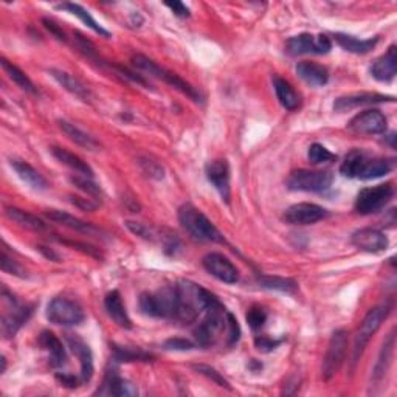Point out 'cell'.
<instances>
[{"label":"cell","mask_w":397,"mask_h":397,"mask_svg":"<svg viewBox=\"0 0 397 397\" xmlns=\"http://www.w3.org/2000/svg\"><path fill=\"white\" fill-rule=\"evenodd\" d=\"M391 311H393V304L390 301H386L383 304L376 306L366 314V316L364 319V321H361L360 329L356 335L354 348H352V359H351L352 368L359 364V360L361 356H364V351L368 346L369 340H371L373 335L381 329L382 323L388 319V315L391 314Z\"/></svg>","instance_id":"obj_4"},{"label":"cell","mask_w":397,"mask_h":397,"mask_svg":"<svg viewBox=\"0 0 397 397\" xmlns=\"http://www.w3.org/2000/svg\"><path fill=\"white\" fill-rule=\"evenodd\" d=\"M222 304H216L207 311V316L199 323L194 331L196 340L200 346H211L219 340L220 335L228 331V316Z\"/></svg>","instance_id":"obj_6"},{"label":"cell","mask_w":397,"mask_h":397,"mask_svg":"<svg viewBox=\"0 0 397 397\" xmlns=\"http://www.w3.org/2000/svg\"><path fill=\"white\" fill-rule=\"evenodd\" d=\"M332 174L328 171L298 170L289 175L287 188L303 192H326L332 185Z\"/></svg>","instance_id":"obj_9"},{"label":"cell","mask_w":397,"mask_h":397,"mask_svg":"<svg viewBox=\"0 0 397 397\" xmlns=\"http://www.w3.org/2000/svg\"><path fill=\"white\" fill-rule=\"evenodd\" d=\"M366 154L361 153V151H351L346 157L345 160H343L341 166H340V172L345 175L348 179H359L361 167H364V163L366 160Z\"/></svg>","instance_id":"obj_36"},{"label":"cell","mask_w":397,"mask_h":397,"mask_svg":"<svg viewBox=\"0 0 397 397\" xmlns=\"http://www.w3.org/2000/svg\"><path fill=\"white\" fill-rule=\"evenodd\" d=\"M346 351H348V332L345 329H337L329 340L328 351L323 360V368H321V376L323 381L329 382L331 378L340 371L343 361L346 359Z\"/></svg>","instance_id":"obj_8"},{"label":"cell","mask_w":397,"mask_h":397,"mask_svg":"<svg viewBox=\"0 0 397 397\" xmlns=\"http://www.w3.org/2000/svg\"><path fill=\"white\" fill-rule=\"evenodd\" d=\"M394 96L373 93V92H360V93H351L340 96L334 103V110L343 113L349 112L352 109L361 108V105H371V104H381V103H393Z\"/></svg>","instance_id":"obj_17"},{"label":"cell","mask_w":397,"mask_h":397,"mask_svg":"<svg viewBox=\"0 0 397 397\" xmlns=\"http://www.w3.org/2000/svg\"><path fill=\"white\" fill-rule=\"evenodd\" d=\"M0 266H2V270L6 272V273H10V275H14V277H21V278H25L26 277V273L25 270L17 264L13 258L8 257V253L6 250L4 249L2 250V257H0Z\"/></svg>","instance_id":"obj_43"},{"label":"cell","mask_w":397,"mask_h":397,"mask_svg":"<svg viewBox=\"0 0 397 397\" xmlns=\"http://www.w3.org/2000/svg\"><path fill=\"white\" fill-rule=\"evenodd\" d=\"M46 216L51 220V222H56L63 227L70 228V230H75L79 233H86V234H101L100 228H96L93 224L86 222V220L78 219L72 215L66 213V211H61V210H48L46 211Z\"/></svg>","instance_id":"obj_21"},{"label":"cell","mask_w":397,"mask_h":397,"mask_svg":"<svg viewBox=\"0 0 397 397\" xmlns=\"http://www.w3.org/2000/svg\"><path fill=\"white\" fill-rule=\"evenodd\" d=\"M297 75L311 87H323V86L328 84V81H329L328 68H326L321 64L309 63V61L298 63Z\"/></svg>","instance_id":"obj_25"},{"label":"cell","mask_w":397,"mask_h":397,"mask_svg":"<svg viewBox=\"0 0 397 397\" xmlns=\"http://www.w3.org/2000/svg\"><path fill=\"white\" fill-rule=\"evenodd\" d=\"M332 48L331 39L326 34H314L303 33L298 36L290 38L286 42V53L290 56H301V55H326Z\"/></svg>","instance_id":"obj_12"},{"label":"cell","mask_w":397,"mask_h":397,"mask_svg":"<svg viewBox=\"0 0 397 397\" xmlns=\"http://www.w3.org/2000/svg\"><path fill=\"white\" fill-rule=\"evenodd\" d=\"M104 306H105V311H108V315L117 326H120L123 329L132 328V321L129 319L125 304H123V298L118 290H112V292L105 295Z\"/></svg>","instance_id":"obj_24"},{"label":"cell","mask_w":397,"mask_h":397,"mask_svg":"<svg viewBox=\"0 0 397 397\" xmlns=\"http://www.w3.org/2000/svg\"><path fill=\"white\" fill-rule=\"evenodd\" d=\"M70 182H72L76 188L89 194V196H100L101 194V188L98 187V185L93 182V179L86 177V175L76 174V175H73V177H70Z\"/></svg>","instance_id":"obj_42"},{"label":"cell","mask_w":397,"mask_h":397,"mask_svg":"<svg viewBox=\"0 0 397 397\" xmlns=\"http://www.w3.org/2000/svg\"><path fill=\"white\" fill-rule=\"evenodd\" d=\"M2 298L5 304V311L2 314V332L6 339H10L14 337L16 332L30 319L33 306L29 307L19 304V301L5 287L2 289Z\"/></svg>","instance_id":"obj_7"},{"label":"cell","mask_w":397,"mask_h":397,"mask_svg":"<svg viewBox=\"0 0 397 397\" xmlns=\"http://www.w3.org/2000/svg\"><path fill=\"white\" fill-rule=\"evenodd\" d=\"M10 163H11L13 170L16 171L17 177H19L24 183L29 185L31 190L46 191L48 188V183H47L46 177H43L38 170H34L30 163H26L24 160H17V158H14V160H11Z\"/></svg>","instance_id":"obj_23"},{"label":"cell","mask_w":397,"mask_h":397,"mask_svg":"<svg viewBox=\"0 0 397 397\" xmlns=\"http://www.w3.org/2000/svg\"><path fill=\"white\" fill-rule=\"evenodd\" d=\"M329 216V211L316 205V204H309V202H303V204H295L289 207L284 211V220L290 225H312L320 222V220L326 219Z\"/></svg>","instance_id":"obj_14"},{"label":"cell","mask_w":397,"mask_h":397,"mask_svg":"<svg viewBox=\"0 0 397 397\" xmlns=\"http://www.w3.org/2000/svg\"><path fill=\"white\" fill-rule=\"evenodd\" d=\"M59 128L68 137V140H72L75 145L87 149V151H100V148H101L100 141L95 137H92L91 134H87L86 130L79 129L76 125H73V123L61 120Z\"/></svg>","instance_id":"obj_29"},{"label":"cell","mask_w":397,"mask_h":397,"mask_svg":"<svg viewBox=\"0 0 397 397\" xmlns=\"http://www.w3.org/2000/svg\"><path fill=\"white\" fill-rule=\"evenodd\" d=\"M393 196L394 187L391 183H382L377 185V187L365 188L357 194L354 208L359 215H373L381 211L393 199Z\"/></svg>","instance_id":"obj_10"},{"label":"cell","mask_w":397,"mask_h":397,"mask_svg":"<svg viewBox=\"0 0 397 397\" xmlns=\"http://www.w3.org/2000/svg\"><path fill=\"white\" fill-rule=\"evenodd\" d=\"M258 282L262 289L267 290H278V292L294 294L297 292L298 284L297 281L290 278H281V277H258Z\"/></svg>","instance_id":"obj_38"},{"label":"cell","mask_w":397,"mask_h":397,"mask_svg":"<svg viewBox=\"0 0 397 397\" xmlns=\"http://www.w3.org/2000/svg\"><path fill=\"white\" fill-rule=\"evenodd\" d=\"M68 348L72 349L73 354L76 356V359L79 360V366H81V373H79V381L81 383H89L93 377V354L92 349L89 348V345L83 340L79 339L78 335H72L68 334L66 337Z\"/></svg>","instance_id":"obj_18"},{"label":"cell","mask_w":397,"mask_h":397,"mask_svg":"<svg viewBox=\"0 0 397 397\" xmlns=\"http://www.w3.org/2000/svg\"><path fill=\"white\" fill-rule=\"evenodd\" d=\"M334 39L343 50H346L349 53H354V55H366V53L371 51L378 42L377 38H374V39H357L354 36H349V34H343V33H335Z\"/></svg>","instance_id":"obj_33"},{"label":"cell","mask_w":397,"mask_h":397,"mask_svg":"<svg viewBox=\"0 0 397 397\" xmlns=\"http://www.w3.org/2000/svg\"><path fill=\"white\" fill-rule=\"evenodd\" d=\"M307 158L312 165H324V163L334 162L337 157H335L328 148H324L320 143H314V145L309 146Z\"/></svg>","instance_id":"obj_40"},{"label":"cell","mask_w":397,"mask_h":397,"mask_svg":"<svg viewBox=\"0 0 397 397\" xmlns=\"http://www.w3.org/2000/svg\"><path fill=\"white\" fill-rule=\"evenodd\" d=\"M369 72H371V76L377 79V81L391 83L397 73L396 46H391L385 51V55L377 58L373 63L371 68H369Z\"/></svg>","instance_id":"obj_20"},{"label":"cell","mask_w":397,"mask_h":397,"mask_svg":"<svg viewBox=\"0 0 397 397\" xmlns=\"http://www.w3.org/2000/svg\"><path fill=\"white\" fill-rule=\"evenodd\" d=\"M50 75L55 78L67 92L75 95L76 98L83 100V101H91V98H92L91 91L87 89V87L73 75H70L68 72H64V70H58V68H51Z\"/></svg>","instance_id":"obj_28"},{"label":"cell","mask_w":397,"mask_h":397,"mask_svg":"<svg viewBox=\"0 0 397 397\" xmlns=\"http://www.w3.org/2000/svg\"><path fill=\"white\" fill-rule=\"evenodd\" d=\"M165 348H166V349H172V351H190V349L196 348V345H194L192 341H190V340H187V339H179V337H175V339L166 340Z\"/></svg>","instance_id":"obj_46"},{"label":"cell","mask_w":397,"mask_h":397,"mask_svg":"<svg viewBox=\"0 0 397 397\" xmlns=\"http://www.w3.org/2000/svg\"><path fill=\"white\" fill-rule=\"evenodd\" d=\"M72 204L76 205L78 208H81L84 211H93L100 207L98 202H93L92 199H84V197H78V196H72Z\"/></svg>","instance_id":"obj_50"},{"label":"cell","mask_w":397,"mask_h":397,"mask_svg":"<svg viewBox=\"0 0 397 397\" xmlns=\"http://www.w3.org/2000/svg\"><path fill=\"white\" fill-rule=\"evenodd\" d=\"M273 87H275V93L279 104L286 110L294 112L297 110L299 105H301V96L298 95V92L294 89L292 84L286 79H282L279 76L273 78Z\"/></svg>","instance_id":"obj_27"},{"label":"cell","mask_w":397,"mask_h":397,"mask_svg":"<svg viewBox=\"0 0 397 397\" xmlns=\"http://www.w3.org/2000/svg\"><path fill=\"white\" fill-rule=\"evenodd\" d=\"M205 174L208 182L213 185L215 190L219 192V196L225 202H230L232 187H230V165L225 158H216L211 160L205 166Z\"/></svg>","instance_id":"obj_16"},{"label":"cell","mask_w":397,"mask_h":397,"mask_svg":"<svg viewBox=\"0 0 397 397\" xmlns=\"http://www.w3.org/2000/svg\"><path fill=\"white\" fill-rule=\"evenodd\" d=\"M132 64H134L141 72H145L148 75H151L154 78L162 79L166 84H170L174 89H177L179 92H182L183 95H187L188 98H191L194 103H202L204 101V96L196 89V87L191 86L190 83L185 81L179 75H175L170 70H166L163 67L158 66L157 63H154L153 59H149L145 55H134L132 56Z\"/></svg>","instance_id":"obj_5"},{"label":"cell","mask_w":397,"mask_h":397,"mask_svg":"<svg viewBox=\"0 0 397 397\" xmlns=\"http://www.w3.org/2000/svg\"><path fill=\"white\" fill-rule=\"evenodd\" d=\"M194 369L196 371H199L200 374H204L205 377L211 378L215 383H217L219 386H222V388H227V390H230V383H228L225 378L220 376V373H217L215 368H211V366H207V365H194Z\"/></svg>","instance_id":"obj_44"},{"label":"cell","mask_w":397,"mask_h":397,"mask_svg":"<svg viewBox=\"0 0 397 397\" xmlns=\"http://www.w3.org/2000/svg\"><path fill=\"white\" fill-rule=\"evenodd\" d=\"M352 244L366 253H381L388 249V237L377 228H360L352 234Z\"/></svg>","instance_id":"obj_19"},{"label":"cell","mask_w":397,"mask_h":397,"mask_svg":"<svg viewBox=\"0 0 397 397\" xmlns=\"http://www.w3.org/2000/svg\"><path fill=\"white\" fill-rule=\"evenodd\" d=\"M179 220L183 230L194 239L204 242H224V236L220 234L216 225L196 207L190 204L183 205L179 210Z\"/></svg>","instance_id":"obj_2"},{"label":"cell","mask_w":397,"mask_h":397,"mask_svg":"<svg viewBox=\"0 0 397 397\" xmlns=\"http://www.w3.org/2000/svg\"><path fill=\"white\" fill-rule=\"evenodd\" d=\"M254 345H257V348L259 351H262V352H270V351H273L279 345V341L278 340H272V339L266 337V335H261V337L254 339Z\"/></svg>","instance_id":"obj_49"},{"label":"cell","mask_w":397,"mask_h":397,"mask_svg":"<svg viewBox=\"0 0 397 397\" xmlns=\"http://www.w3.org/2000/svg\"><path fill=\"white\" fill-rule=\"evenodd\" d=\"M393 170V163L386 158H369L366 157V160L361 167L359 179L360 180H373L383 177V175L390 174Z\"/></svg>","instance_id":"obj_34"},{"label":"cell","mask_w":397,"mask_h":397,"mask_svg":"<svg viewBox=\"0 0 397 397\" xmlns=\"http://www.w3.org/2000/svg\"><path fill=\"white\" fill-rule=\"evenodd\" d=\"M394 346H396V335H394V331H391V334L388 335V339L383 343L381 356H378V360H377V364L374 366V373H373V383L374 385L382 383V381L388 373V369H390L393 354H394Z\"/></svg>","instance_id":"obj_31"},{"label":"cell","mask_w":397,"mask_h":397,"mask_svg":"<svg viewBox=\"0 0 397 397\" xmlns=\"http://www.w3.org/2000/svg\"><path fill=\"white\" fill-rule=\"evenodd\" d=\"M165 5L177 17H190V8L182 2H166Z\"/></svg>","instance_id":"obj_51"},{"label":"cell","mask_w":397,"mask_h":397,"mask_svg":"<svg viewBox=\"0 0 397 397\" xmlns=\"http://www.w3.org/2000/svg\"><path fill=\"white\" fill-rule=\"evenodd\" d=\"M140 311L154 319H174L177 311V289L166 286L155 292L143 294L138 299Z\"/></svg>","instance_id":"obj_3"},{"label":"cell","mask_w":397,"mask_h":397,"mask_svg":"<svg viewBox=\"0 0 397 397\" xmlns=\"http://www.w3.org/2000/svg\"><path fill=\"white\" fill-rule=\"evenodd\" d=\"M43 24H46V29L53 34V36H55L56 39H59V41H63V42H66L67 41V36H66V33L59 29V26L53 22V21H50V19H43Z\"/></svg>","instance_id":"obj_52"},{"label":"cell","mask_w":397,"mask_h":397,"mask_svg":"<svg viewBox=\"0 0 397 397\" xmlns=\"http://www.w3.org/2000/svg\"><path fill=\"white\" fill-rule=\"evenodd\" d=\"M388 126V120L381 110L368 109L359 113L348 123V129L357 135H377L383 134Z\"/></svg>","instance_id":"obj_13"},{"label":"cell","mask_w":397,"mask_h":397,"mask_svg":"<svg viewBox=\"0 0 397 397\" xmlns=\"http://www.w3.org/2000/svg\"><path fill=\"white\" fill-rule=\"evenodd\" d=\"M2 67H4V70L6 72V75L10 76L11 81L16 83L17 86H19L22 91L29 92V93H34V95L38 93L36 86L33 84L31 79H30L29 76H26V73L22 72V70H21L19 67L14 66V64H11L10 61H6L5 58H2Z\"/></svg>","instance_id":"obj_37"},{"label":"cell","mask_w":397,"mask_h":397,"mask_svg":"<svg viewBox=\"0 0 397 397\" xmlns=\"http://www.w3.org/2000/svg\"><path fill=\"white\" fill-rule=\"evenodd\" d=\"M140 163L145 167V172H149L148 175H151L154 179H163V167L160 165H157L153 160H141Z\"/></svg>","instance_id":"obj_48"},{"label":"cell","mask_w":397,"mask_h":397,"mask_svg":"<svg viewBox=\"0 0 397 397\" xmlns=\"http://www.w3.org/2000/svg\"><path fill=\"white\" fill-rule=\"evenodd\" d=\"M5 215L8 219H11L14 224H17L22 228H26V230H31V232H38V233H43V232H48L50 227L43 222L42 219H39L38 216L26 213L24 210L19 208H14V207H8Z\"/></svg>","instance_id":"obj_30"},{"label":"cell","mask_w":397,"mask_h":397,"mask_svg":"<svg viewBox=\"0 0 397 397\" xmlns=\"http://www.w3.org/2000/svg\"><path fill=\"white\" fill-rule=\"evenodd\" d=\"M51 154H53V157H55L59 163L68 166L70 170L75 171L76 174L86 175V177L93 179V170H92V167L87 165V162H84L83 158H79L73 153L67 151V149L55 146V148H51Z\"/></svg>","instance_id":"obj_32"},{"label":"cell","mask_w":397,"mask_h":397,"mask_svg":"<svg viewBox=\"0 0 397 397\" xmlns=\"http://www.w3.org/2000/svg\"><path fill=\"white\" fill-rule=\"evenodd\" d=\"M267 321V311L261 306H252L247 312V323L253 331H259Z\"/></svg>","instance_id":"obj_41"},{"label":"cell","mask_w":397,"mask_h":397,"mask_svg":"<svg viewBox=\"0 0 397 397\" xmlns=\"http://www.w3.org/2000/svg\"><path fill=\"white\" fill-rule=\"evenodd\" d=\"M96 393L123 397V396H137L138 390L130 382L125 381V378H121L117 371H108V374H105V378H104L103 388Z\"/></svg>","instance_id":"obj_26"},{"label":"cell","mask_w":397,"mask_h":397,"mask_svg":"<svg viewBox=\"0 0 397 397\" xmlns=\"http://www.w3.org/2000/svg\"><path fill=\"white\" fill-rule=\"evenodd\" d=\"M112 351H113V359H115V361H148V360H151V356L141 349H132V348L113 345Z\"/></svg>","instance_id":"obj_39"},{"label":"cell","mask_w":397,"mask_h":397,"mask_svg":"<svg viewBox=\"0 0 397 397\" xmlns=\"http://www.w3.org/2000/svg\"><path fill=\"white\" fill-rule=\"evenodd\" d=\"M205 270L211 277L225 282V284H236L239 281V270L227 257L220 253H208L202 259Z\"/></svg>","instance_id":"obj_15"},{"label":"cell","mask_w":397,"mask_h":397,"mask_svg":"<svg viewBox=\"0 0 397 397\" xmlns=\"http://www.w3.org/2000/svg\"><path fill=\"white\" fill-rule=\"evenodd\" d=\"M228 316V331H227V339H228V345L233 346L236 345L237 341H239L241 339V328H239V324H237V320L234 319V316L228 312L227 314Z\"/></svg>","instance_id":"obj_45"},{"label":"cell","mask_w":397,"mask_h":397,"mask_svg":"<svg viewBox=\"0 0 397 397\" xmlns=\"http://www.w3.org/2000/svg\"><path fill=\"white\" fill-rule=\"evenodd\" d=\"M175 289H177V311L174 320L182 323L196 321L202 312H207L208 309L220 303L207 289L188 279L179 281Z\"/></svg>","instance_id":"obj_1"},{"label":"cell","mask_w":397,"mask_h":397,"mask_svg":"<svg viewBox=\"0 0 397 397\" xmlns=\"http://www.w3.org/2000/svg\"><path fill=\"white\" fill-rule=\"evenodd\" d=\"M46 315L50 323L58 326H76L83 323L86 316L81 306L63 297L51 299L47 306Z\"/></svg>","instance_id":"obj_11"},{"label":"cell","mask_w":397,"mask_h":397,"mask_svg":"<svg viewBox=\"0 0 397 397\" xmlns=\"http://www.w3.org/2000/svg\"><path fill=\"white\" fill-rule=\"evenodd\" d=\"M56 8H58V10H64V11H68L70 14L76 16L79 21H81L84 25L89 26V29L93 30L96 34H100V36H103V38H110V33H109L108 30H104L103 26H101L98 22H96V21L93 19V17L89 14V11H86L81 5L67 2V4H61V5H58Z\"/></svg>","instance_id":"obj_35"},{"label":"cell","mask_w":397,"mask_h":397,"mask_svg":"<svg viewBox=\"0 0 397 397\" xmlns=\"http://www.w3.org/2000/svg\"><path fill=\"white\" fill-rule=\"evenodd\" d=\"M39 346L47 351L48 359H50V365L53 368H63L67 364V352L66 348L63 346V343L56 337L53 332H42L39 337Z\"/></svg>","instance_id":"obj_22"},{"label":"cell","mask_w":397,"mask_h":397,"mask_svg":"<svg viewBox=\"0 0 397 397\" xmlns=\"http://www.w3.org/2000/svg\"><path fill=\"white\" fill-rule=\"evenodd\" d=\"M126 227L129 228V230L140 236V237H145V239H153V232H151V228L146 227L145 224H140V222H132V220H128L126 222Z\"/></svg>","instance_id":"obj_47"}]
</instances>
